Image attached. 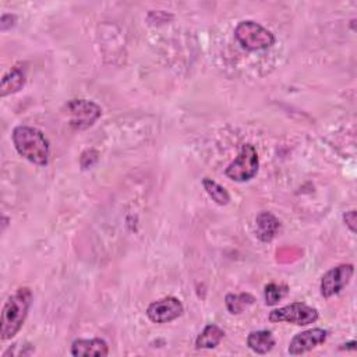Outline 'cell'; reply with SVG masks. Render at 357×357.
Wrapping results in <instances>:
<instances>
[{"instance_id": "12", "label": "cell", "mask_w": 357, "mask_h": 357, "mask_svg": "<svg viewBox=\"0 0 357 357\" xmlns=\"http://www.w3.org/2000/svg\"><path fill=\"white\" fill-rule=\"evenodd\" d=\"M24 84H25V73L21 67L15 66L6 75H3L1 84H0V95L4 98L10 93H15L24 86Z\"/></svg>"}, {"instance_id": "6", "label": "cell", "mask_w": 357, "mask_h": 357, "mask_svg": "<svg viewBox=\"0 0 357 357\" xmlns=\"http://www.w3.org/2000/svg\"><path fill=\"white\" fill-rule=\"evenodd\" d=\"M268 318L271 322H289L304 326L318 319V311L304 303H291L271 311Z\"/></svg>"}, {"instance_id": "15", "label": "cell", "mask_w": 357, "mask_h": 357, "mask_svg": "<svg viewBox=\"0 0 357 357\" xmlns=\"http://www.w3.org/2000/svg\"><path fill=\"white\" fill-rule=\"evenodd\" d=\"M252 303H254V297L248 293H240V294L229 293L225 297V304L230 314H241Z\"/></svg>"}, {"instance_id": "14", "label": "cell", "mask_w": 357, "mask_h": 357, "mask_svg": "<svg viewBox=\"0 0 357 357\" xmlns=\"http://www.w3.org/2000/svg\"><path fill=\"white\" fill-rule=\"evenodd\" d=\"M223 336H225V332L222 328H219L215 324H209L197 336L195 347L197 349H213L222 342Z\"/></svg>"}, {"instance_id": "17", "label": "cell", "mask_w": 357, "mask_h": 357, "mask_svg": "<svg viewBox=\"0 0 357 357\" xmlns=\"http://www.w3.org/2000/svg\"><path fill=\"white\" fill-rule=\"evenodd\" d=\"M289 291V287L286 284L280 283H269L265 286L264 296H265V304L266 305H275L278 304Z\"/></svg>"}, {"instance_id": "2", "label": "cell", "mask_w": 357, "mask_h": 357, "mask_svg": "<svg viewBox=\"0 0 357 357\" xmlns=\"http://www.w3.org/2000/svg\"><path fill=\"white\" fill-rule=\"evenodd\" d=\"M13 144L17 152L38 166H46L49 162V141L43 132L35 127L17 126L13 130Z\"/></svg>"}, {"instance_id": "7", "label": "cell", "mask_w": 357, "mask_h": 357, "mask_svg": "<svg viewBox=\"0 0 357 357\" xmlns=\"http://www.w3.org/2000/svg\"><path fill=\"white\" fill-rule=\"evenodd\" d=\"M354 272L351 264H340L331 268L321 279V294L324 297H332L340 293L350 282Z\"/></svg>"}, {"instance_id": "18", "label": "cell", "mask_w": 357, "mask_h": 357, "mask_svg": "<svg viewBox=\"0 0 357 357\" xmlns=\"http://www.w3.org/2000/svg\"><path fill=\"white\" fill-rule=\"evenodd\" d=\"M343 219H344V223L346 226L354 233L356 231V222H357V218H356V211H349L343 215Z\"/></svg>"}, {"instance_id": "16", "label": "cell", "mask_w": 357, "mask_h": 357, "mask_svg": "<svg viewBox=\"0 0 357 357\" xmlns=\"http://www.w3.org/2000/svg\"><path fill=\"white\" fill-rule=\"evenodd\" d=\"M202 185H204V190L206 191V194L218 204V205H227L229 201H230V195L229 192L220 185L218 184L216 181H213L212 178L209 177H205L202 180Z\"/></svg>"}, {"instance_id": "3", "label": "cell", "mask_w": 357, "mask_h": 357, "mask_svg": "<svg viewBox=\"0 0 357 357\" xmlns=\"http://www.w3.org/2000/svg\"><path fill=\"white\" fill-rule=\"evenodd\" d=\"M237 42L247 50H265L275 43V36L261 24L247 20L241 21L234 28Z\"/></svg>"}, {"instance_id": "11", "label": "cell", "mask_w": 357, "mask_h": 357, "mask_svg": "<svg viewBox=\"0 0 357 357\" xmlns=\"http://www.w3.org/2000/svg\"><path fill=\"white\" fill-rule=\"evenodd\" d=\"M280 229V222L279 219L271 213V212H259L255 218V236L264 241L269 243L275 238Z\"/></svg>"}, {"instance_id": "10", "label": "cell", "mask_w": 357, "mask_h": 357, "mask_svg": "<svg viewBox=\"0 0 357 357\" xmlns=\"http://www.w3.org/2000/svg\"><path fill=\"white\" fill-rule=\"evenodd\" d=\"M74 357H105L109 354V346L103 339H77L71 344Z\"/></svg>"}, {"instance_id": "4", "label": "cell", "mask_w": 357, "mask_h": 357, "mask_svg": "<svg viewBox=\"0 0 357 357\" xmlns=\"http://www.w3.org/2000/svg\"><path fill=\"white\" fill-rule=\"evenodd\" d=\"M259 167V159L257 149L252 144L241 145L236 159L226 167L225 174L233 181H248L251 180Z\"/></svg>"}, {"instance_id": "5", "label": "cell", "mask_w": 357, "mask_h": 357, "mask_svg": "<svg viewBox=\"0 0 357 357\" xmlns=\"http://www.w3.org/2000/svg\"><path fill=\"white\" fill-rule=\"evenodd\" d=\"M68 124L74 130H85L91 127L102 114L100 106L86 99H73L64 106Z\"/></svg>"}, {"instance_id": "13", "label": "cell", "mask_w": 357, "mask_h": 357, "mask_svg": "<svg viewBox=\"0 0 357 357\" xmlns=\"http://www.w3.org/2000/svg\"><path fill=\"white\" fill-rule=\"evenodd\" d=\"M247 346L258 354H265L275 346V339L271 331H252L247 336Z\"/></svg>"}, {"instance_id": "1", "label": "cell", "mask_w": 357, "mask_h": 357, "mask_svg": "<svg viewBox=\"0 0 357 357\" xmlns=\"http://www.w3.org/2000/svg\"><path fill=\"white\" fill-rule=\"evenodd\" d=\"M32 303V291L28 287H20L11 294L3 305L0 317V337L8 340L18 333L28 315Z\"/></svg>"}, {"instance_id": "9", "label": "cell", "mask_w": 357, "mask_h": 357, "mask_svg": "<svg viewBox=\"0 0 357 357\" xmlns=\"http://www.w3.org/2000/svg\"><path fill=\"white\" fill-rule=\"evenodd\" d=\"M328 337V331L322 328H312L307 329L304 332L297 333L289 343V354L291 356H298L303 353H307L317 346L322 344Z\"/></svg>"}, {"instance_id": "8", "label": "cell", "mask_w": 357, "mask_h": 357, "mask_svg": "<svg viewBox=\"0 0 357 357\" xmlns=\"http://www.w3.org/2000/svg\"><path fill=\"white\" fill-rule=\"evenodd\" d=\"M184 312V307L177 297L167 296L151 303L146 308V315L152 322L166 324L177 319Z\"/></svg>"}]
</instances>
